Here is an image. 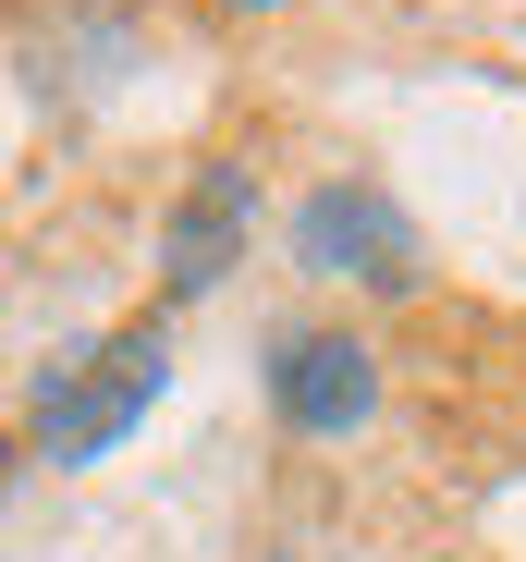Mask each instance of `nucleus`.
<instances>
[{
  "instance_id": "f03ea898",
  "label": "nucleus",
  "mask_w": 526,
  "mask_h": 562,
  "mask_svg": "<svg viewBox=\"0 0 526 562\" xmlns=\"http://www.w3.org/2000/svg\"><path fill=\"white\" fill-rule=\"evenodd\" d=\"M294 257L318 281H356V294H416L428 281V245H416V221L380 196V183H318V196L294 209Z\"/></svg>"
},
{
  "instance_id": "20e7f679",
  "label": "nucleus",
  "mask_w": 526,
  "mask_h": 562,
  "mask_svg": "<svg viewBox=\"0 0 526 562\" xmlns=\"http://www.w3.org/2000/svg\"><path fill=\"white\" fill-rule=\"evenodd\" d=\"M245 233H257V183H245V159H209L184 183V209H171V233H159V294L171 306L221 294V269L245 257Z\"/></svg>"
},
{
  "instance_id": "7ed1b4c3",
  "label": "nucleus",
  "mask_w": 526,
  "mask_h": 562,
  "mask_svg": "<svg viewBox=\"0 0 526 562\" xmlns=\"http://www.w3.org/2000/svg\"><path fill=\"white\" fill-rule=\"evenodd\" d=\"M270 416L294 440H356L380 416V355L356 330H282L270 342Z\"/></svg>"
},
{
  "instance_id": "f257e3e1",
  "label": "nucleus",
  "mask_w": 526,
  "mask_h": 562,
  "mask_svg": "<svg viewBox=\"0 0 526 562\" xmlns=\"http://www.w3.org/2000/svg\"><path fill=\"white\" fill-rule=\"evenodd\" d=\"M159 380H171V318L147 306V318H123L111 342H86V355H61V380L37 392V428H25V452L37 464H99L147 404H159Z\"/></svg>"
}]
</instances>
